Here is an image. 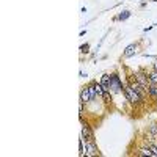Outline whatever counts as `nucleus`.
<instances>
[{"mask_svg":"<svg viewBox=\"0 0 157 157\" xmlns=\"http://www.w3.org/2000/svg\"><path fill=\"white\" fill-rule=\"evenodd\" d=\"M91 101H93V98H91V93H90V90H88V85H83V86L80 88V102L90 104Z\"/></svg>","mask_w":157,"mask_h":157,"instance_id":"obj_6","label":"nucleus"},{"mask_svg":"<svg viewBox=\"0 0 157 157\" xmlns=\"http://www.w3.org/2000/svg\"><path fill=\"white\" fill-rule=\"evenodd\" d=\"M104 91H105V90H104V86L101 85V82H96V93H98V96H99V98H102Z\"/></svg>","mask_w":157,"mask_h":157,"instance_id":"obj_12","label":"nucleus"},{"mask_svg":"<svg viewBox=\"0 0 157 157\" xmlns=\"http://www.w3.org/2000/svg\"><path fill=\"white\" fill-rule=\"evenodd\" d=\"M148 77H149V80H151V83H155L157 85V71H154L152 68L148 71Z\"/></svg>","mask_w":157,"mask_h":157,"instance_id":"obj_11","label":"nucleus"},{"mask_svg":"<svg viewBox=\"0 0 157 157\" xmlns=\"http://www.w3.org/2000/svg\"><path fill=\"white\" fill-rule=\"evenodd\" d=\"M146 91H148V96H149L154 102H157V85H155V83H149V85L146 86Z\"/></svg>","mask_w":157,"mask_h":157,"instance_id":"obj_8","label":"nucleus"},{"mask_svg":"<svg viewBox=\"0 0 157 157\" xmlns=\"http://www.w3.org/2000/svg\"><path fill=\"white\" fill-rule=\"evenodd\" d=\"M123 93H124V96H126V101H129L130 105L138 107V105H143V104H145V98H143L137 90H134L129 83H126V82H124Z\"/></svg>","mask_w":157,"mask_h":157,"instance_id":"obj_1","label":"nucleus"},{"mask_svg":"<svg viewBox=\"0 0 157 157\" xmlns=\"http://www.w3.org/2000/svg\"><path fill=\"white\" fill-rule=\"evenodd\" d=\"M102 101H104V105L107 109H113L115 104H113V98H112V91H104L102 94Z\"/></svg>","mask_w":157,"mask_h":157,"instance_id":"obj_7","label":"nucleus"},{"mask_svg":"<svg viewBox=\"0 0 157 157\" xmlns=\"http://www.w3.org/2000/svg\"><path fill=\"white\" fill-rule=\"evenodd\" d=\"M110 74H102L101 75V85L104 86L105 91H110Z\"/></svg>","mask_w":157,"mask_h":157,"instance_id":"obj_9","label":"nucleus"},{"mask_svg":"<svg viewBox=\"0 0 157 157\" xmlns=\"http://www.w3.org/2000/svg\"><path fill=\"white\" fill-rule=\"evenodd\" d=\"M80 52H82V54H88V52H90V44L86 43V44L80 46Z\"/></svg>","mask_w":157,"mask_h":157,"instance_id":"obj_13","label":"nucleus"},{"mask_svg":"<svg viewBox=\"0 0 157 157\" xmlns=\"http://www.w3.org/2000/svg\"><path fill=\"white\" fill-rule=\"evenodd\" d=\"M99 151H98V145L96 141H85V152L83 155H98Z\"/></svg>","mask_w":157,"mask_h":157,"instance_id":"obj_5","label":"nucleus"},{"mask_svg":"<svg viewBox=\"0 0 157 157\" xmlns=\"http://www.w3.org/2000/svg\"><path fill=\"white\" fill-rule=\"evenodd\" d=\"M82 121V138L85 141H96L94 140V130H93V126L90 124V121L83 120V118H80Z\"/></svg>","mask_w":157,"mask_h":157,"instance_id":"obj_3","label":"nucleus"},{"mask_svg":"<svg viewBox=\"0 0 157 157\" xmlns=\"http://www.w3.org/2000/svg\"><path fill=\"white\" fill-rule=\"evenodd\" d=\"M129 16H130V11H127V10H126V11L120 13L118 16H115V17H113V21H126Z\"/></svg>","mask_w":157,"mask_h":157,"instance_id":"obj_10","label":"nucleus"},{"mask_svg":"<svg viewBox=\"0 0 157 157\" xmlns=\"http://www.w3.org/2000/svg\"><path fill=\"white\" fill-rule=\"evenodd\" d=\"M110 77H112V78H110V91H112V94L123 93L124 83H123V80L120 78V75H118V72H112Z\"/></svg>","mask_w":157,"mask_h":157,"instance_id":"obj_2","label":"nucleus"},{"mask_svg":"<svg viewBox=\"0 0 157 157\" xmlns=\"http://www.w3.org/2000/svg\"><path fill=\"white\" fill-rule=\"evenodd\" d=\"M140 43L141 41H138V43H132V44H129L126 49H124V52H123V57H121V60L124 58H130V57H134L135 54H137V50H138V47H140Z\"/></svg>","mask_w":157,"mask_h":157,"instance_id":"obj_4","label":"nucleus"},{"mask_svg":"<svg viewBox=\"0 0 157 157\" xmlns=\"http://www.w3.org/2000/svg\"><path fill=\"white\" fill-rule=\"evenodd\" d=\"M151 2H157V0H151Z\"/></svg>","mask_w":157,"mask_h":157,"instance_id":"obj_15","label":"nucleus"},{"mask_svg":"<svg viewBox=\"0 0 157 157\" xmlns=\"http://www.w3.org/2000/svg\"><path fill=\"white\" fill-rule=\"evenodd\" d=\"M152 69H154V71H157V58H155V60H154V63H152Z\"/></svg>","mask_w":157,"mask_h":157,"instance_id":"obj_14","label":"nucleus"}]
</instances>
